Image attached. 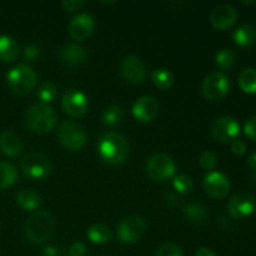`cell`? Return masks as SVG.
Listing matches in <instances>:
<instances>
[{"mask_svg":"<svg viewBox=\"0 0 256 256\" xmlns=\"http://www.w3.org/2000/svg\"><path fill=\"white\" fill-rule=\"evenodd\" d=\"M98 152L100 159L106 164L120 165L129 155V142L116 132H108L100 136L98 142Z\"/></svg>","mask_w":256,"mask_h":256,"instance_id":"obj_1","label":"cell"},{"mask_svg":"<svg viewBox=\"0 0 256 256\" xmlns=\"http://www.w3.org/2000/svg\"><path fill=\"white\" fill-rule=\"evenodd\" d=\"M55 226L56 222L49 212H36L25 222V236L34 244H42L54 235Z\"/></svg>","mask_w":256,"mask_h":256,"instance_id":"obj_2","label":"cell"},{"mask_svg":"<svg viewBox=\"0 0 256 256\" xmlns=\"http://www.w3.org/2000/svg\"><path fill=\"white\" fill-rule=\"evenodd\" d=\"M56 112L50 105L35 104L25 114L28 128L35 134H46L52 132L56 125Z\"/></svg>","mask_w":256,"mask_h":256,"instance_id":"obj_3","label":"cell"},{"mask_svg":"<svg viewBox=\"0 0 256 256\" xmlns=\"http://www.w3.org/2000/svg\"><path fill=\"white\" fill-rule=\"evenodd\" d=\"M36 72L28 65H16L6 74V82L14 94L24 96L32 92L36 86Z\"/></svg>","mask_w":256,"mask_h":256,"instance_id":"obj_4","label":"cell"},{"mask_svg":"<svg viewBox=\"0 0 256 256\" xmlns=\"http://www.w3.org/2000/svg\"><path fill=\"white\" fill-rule=\"evenodd\" d=\"M58 139L65 149L70 152H78L86 144L88 134L82 125L75 122H65L59 126Z\"/></svg>","mask_w":256,"mask_h":256,"instance_id":"obj_5","label":"cell"},{"mask_svg":"<svg viewBox=\"0 0 256 256\" xmlns=\"http://www.w3.org/2000/svg\"><path fill=\"white\" fill-rule=\"evenodd\" d=\"M20 168L28 178L34 180L44 179L52 172L49 158L40 152H28L20 162Z\"/></svg>","mask_w":256,"mask_h":256,"instance_id":"obj_6","label":"cell"},{"mask_svg":"<svg viewBox=\"0 0 256 256\" xmlns=\"http://www.w3.org/2000/svg\"><path fill=\"white\" fill-rule=\"evenodd\" d=\"M146 175L152 182H164V180L172 179L175 175V162L169 155L166 154H155L148 160Z\"/></svg>","mask_w":256,"mask_h":256,"instance_id":"obj_7","label":"cell"},{"mask_svg":"<svg viewBox=\"0 0 256 256\" xmlns=\"http://www.w3.org/2000/svg\"><path fill=\"white\" fill-rule=\"evenodd\" d=\"M145 230V220L138 215H130L124 218L118 225V238L124 244H135L144 236Z\"/></svg>","mask_w":256,"mask_h":256,"instance_id":"obj_8","label":"cell"},{"mask_svg":"<svg viewBox=\"0 0 256 256\" xmlns=\"http://www.w3.org/2000/svg\"><path fill=\"white\" fill-rule=\"evenodd\" d=\"M230 90V80L222 72H212L208 75L202 85V95L208 100L218 102L222 99Z\"/></svg>","mask_w":256,"mask_h":256,"instance_id":"obj_9","label":"cell"},{"mask_svg":"<svg viewBox=\"0 0 256 256\" xmlns=\"http://www.w3.org/2000/svg\"><path fill=\"white\" fill-rule=\"evenodd\" d=\"M62 106L68 115L72 118H82L86 114L89 102L86 95L78 89H69L62 94Z\"/></svg>","mask_w":256,"mask_h":256,"instance_id":"obj_10","label":"cell"},{"mask_svg":"<svg viewBox=\"0 0 256 256\" xmlns=\"http://www.w3.org/2000/svg\"><path fill=\"white\" fill-rule=\"evenodd\" d=\"M120 72L122 78L129 84H142L146 78V66L140 58L128 55L120 62Z\"/></svg>","mask_w":256,"mask_h":256,"instance_id":"obj_11","label":"cell"},{"mask_svg":"<svg viewBox=\"0 0 256 256\" xmlns=\"http://www.w3.org/2000/svg\"><path fill=\"white\" fill-rule=\"evenodd\" d=\"M256 210V199L250 192H239L230 199L228 212L234 219H244Z\"/></svg>","mask_w":256,"mask_h":256,"instance_id":"obj_12","label":"cell"},{"mask_svg":"<svg viewBox=\"0 0 256 256\" xmlns=\"http://www.w3.org/2000/svg\"><path fill=\"white\" fill-rule=\"evenodd\" d=\"M240 134V125L234 118L222 116L215 120L212 126V135L216 142H232Z\"/></svg>","mask_w":256,"mask_h":256,"instance_id":"obj_13","label":"cell"},{"mask_svg":"<svg viewBox=\"0 0 256 256\" xmlns=\"http://www.w3.org/2000/svg\"><path fill=\"white\" fill-rule=\"evenodd\" d=\"M204 190L210 198L222 199L230 192V182L222 172H209L204 178Z\"/></svg>","mask_w":256,"mask_h":256,"instance_id":"obj_14","label":"cell"},{"mask_svg":"<svg viewBox=\"0 0 256 256\" xmlns=\"http://www.w3.org/2000/svg\"><path fill=\"white\" fill-rule=\"evenodd\" d=\"M160 105L154 96L139 98L132 105V116L140 122H150L159 115Z\"/></svg>","mask_w":256,"mask_h":256,"instance_id":"obj_15","label":"cell"},{"mask_svg":"<svg viewBox=\"0 0 256 256\" xmlns=\"http://www.w3.org/2000/svg\"><path fill=\"white\" fill-rule=\"evenodd\" d=\"M238 20V12L232 5L220 4L212 9L210 14V22L216 30L230 29Z\"/></svg>","mask_w":256,"mask_h":256,"instance_id":"obj_16","label":"cell"},{"mask_svg":"<svg viewBox=\"0 0 256 256\" xmlns=\"http://www.w3.org/2000/svg\"><path fill=\"white\" fill-rule=\"evenodd\" d=\"M95 20L90 14H79L70 22L69 34L78 42H84L94 32Z\"/></svg>","mask_w":256,"mask_h":256,"instance_id":"obj_17","label":"cell"},{"mask_svg":"<svg viewBox=\"0 0 256 256\" xmlns=\"http://www.w3.org/2000/svg\"><path fill=\"white\" fill-rule=\"evenodd\" d=\"M60 62L69 68H76L84 64L86 60V52L78 44H69L62 46L58 52Z\"/></svg>","mask_w":256,"mask_h":256,"instance_id":"obj_18","label":"cell"},{"mask_svg":"<svg viewBox=\"0 0 256 256\" xmlns=\"http://www.w3.org/2000/svg\"><path fill=\"white\" fill-rule=\"evenodd\" d=\"M22 142L16 132L6 130L0 134V152L6 156L14 158L22 152Z\"/></svg>","mask_w":256,"mask_h":256,"instance_id":"obj_19","label":"cell"},{"mask_svg":"<svg viewBox=\"0 0 256 256\" xmlns=\"http://www.w3.org/2000/svg\"><path fill=\"white\" fill-rule=\"evenodd\" d=\"M15 202H16L18 206L22 208V210H26V212H32V210L38 209L42 204L40 195L30 189L20 190L15 196Z\"/></svg>","mask_w":256,"mask_h":256,"instance_id":"obj_20","label":"cell"},{"mask_svg":"<svg viewBox=\"0 0 256 256\" xmlns=\"http://www.w3.org/2000/svg\"><path fill=\"white\" fill-rule=\"evenodd\" d=\"M19 45L12 38L0 35V62H12L19 56Z\"/></svg>","mask_w":256,"mask_h":256,"instance_id":"obj_21","label":"cell"},{"mask_svg":"<svg viewBox=\"0 0 256 256\" xmlns=\"http://www.w3.org/2000/svg\"><path fill=\"white\" fill-rule=\"evenodd\" d=\"M232 38H234L235 44L239 45V46H252L256 42V29L252 25L244 24L235 30Z\"/></svg>","mask_w":256,"mask_h":256,"instance_id":"obj_22","label":"cell"},{"mask_svg":"<svg viewBox=\"0 0 256 256\" xmlns=\"http://www.w3.org/2000/svg\"><path fill=\"white\" fill-rule=\"evenodd\" d=\"M86 236L92 244H108L112 240V234L109 226L104 224H94L88 229Z\"/></svg>","mask_w":256,"mask_h":256,"instance_id":"obj_23","label":"cell"},{"mask_svg":"<svg viewBox=\"0 0 256 256\" xmlns=\"http://www.w3.org/2000/svg\"><path fill=\"white\" fill-rule=\"evenodd\" d=\"M18 180L16 168L6 162H0V189L12 186Z\"/></svg>","mask_w":256,"mask_h":256,"instance_id":"obj_24","label":"cell"},{"mask_svg":"<svg viewBox=\"0 0 256 256\" xmlns=\"http://www.w3.org/2000/svg\"><path fill=\"white\" fill-rule=\"evenodd\" d=\"M152 80L158 89L168 90L174 85L175 76L170 70L162 68V69H156L152 72Z\"/></svg>","mask_w":256,"mask_h":256,"instance_id":"obj_25","label":"cell"},{"mask_svg":"<svg viewBox=\"0 0 256 256\" xmlns=\"http://www.w3.org/2000/svg\"><path fill=\"white\" fill-rule=\"evenodd\" d=\"M184 215L189 222H195V224H200V222H202L206 219L208 212L204 205L192 202V204H188L184 208Z\"/></svg>","mask_w":256,"mask_h":256,"instance_id":"obj_26","label":"cell"},{"mask_svg":"<svg viewBox=\"0 0 256 256\" xmlns=\"http://www.w3.org/2000/svg\"><path fill=\"white\" fill-rule=\"evenodd\" d=\"M239 85L242 90L248 94L256 92V69L248 68L242 72L239 76Z\"/></svg>","mask_w":256,"mask_h":256,"instance_id":"obj_27","label":"cell"},{"mask_svg":"<svg viewBox=\"0 0 256 256\" xmlns=\"http://www.w3.org/2000/svg\"><path fill=\"white\" fill-rule=\"evenodd\" d=\"M122 118H124V110L118 105H110L102 114V122L106 126H116L122 122Z\"/></svg>","mask_w":256,"mask_h":256,"instance_id":"obj_28","label":"cell"},{"mask_svg":"<svg viewBox=\"0 0 256 256\" xmlns=\"http://www.w3.org/2000/svg\"><path fill=\"white\" fill-rule=\"evenodd\" d=\"M235 62H236V56H235L234 52L228 48L222 49L215 55V62L222 70H232L234 68Z\"/></svg>","mask_w":256,"mask_h":256,"instance_id":"obj_29","label":"cell"},{"mask_svg":"<svg viewBox=\"0 0 256 256\" xmlns=\"http://www.w3.org/2000/svg\"><path fill=\"white\" fill-rule=\"evenodd\" d=\"M58 94V86L52 82H45L38 89V96L42 100V104H48L52 102V100L56 98Z\"/></svg>","mask_w":256,"mask_h":256,"instance_id":"obj_30","label":"cell"},{"mask_svg":"<svg viewBox=\"0 0 256 256\" xmlns=\"http://www.w3.org/2000/svg\"><path fill=\"white\" fill-rule=\"evenodd\" d=\"M172 186H174V189L179 194L186 195L190 194L192 192V189H194V182H192V179L190 176L182 174L174 178V180H172Z\"/></svg>","mask_w":256,"mask_h":256,"instance_id":"obj_31","label":"cell"},{"mask_svg":"<svg viewBox=\"0 0 256 256\" xmlns=\"http://www.w3.org/2000/svg\"><path fill=\"white\" fill-rule=\"evenodd\" d=\"M156 256H184L182 248L174 242H164L156 250Z\"/></svg>","mask_w":256,"mask_h":256,"instance_id":"obj_32","label":"cell"},{"mask_svg":"<svg viewBox=\"0 0 256 256\" xmlns=\"http://www.w3.org/2000/svg\"><path fill=\"white\" fill-rule=\"evenodd\" d=\"M200 166L202 169L208 170V172H212L218 164V156L215 155V152H204L202 155H200Z\"/></svg>","mask_w":256,"mask_h":256,"instance_id":"obj_33","label":"cell"},{"mask_svg":"<svg viewBox=\"0 0 256 256\" xmlns=\"http://www.w3.org/2000/svg\"><path fill=\"white\" fill-rule=\"evenodd\" d=\"M40 55H42V49H40L39 45L30 44L28 46H25L24 59L26 62H35L36 59H39Z\"/></svg>","mask_w":256,"mask_h":256,"instance_id":"obj_34","label":"cell"},{"mask_svg":"<svg viewBox=\"0 0 256 256\" xmlns=\"http://www.w3.org/2000/svg\"><path fill=\"white\" fill-rule=\"evenodd\" d=\"M244 134L248 139L256 142V116H252L245 122Z\"/></svg>","mask_w":256,"mask_h":256,"instance_id":"obj_35","label":"cell"},{"mask_svg":"<svg viewBox=\"0 0 256 256\" xmlns=\"http://www.w3.org/2000/svg\"><path fill=\"white\" fill-rule=\"evenodd\" d=\"M85 5V2L82 0H64L62 2V6L64 8V10L66 12H78V10L82 9Z\"/></svg>","mask_w":256,"mask_h":256,"instance_id":"obj_36","label":"cell"},{"mask_svg":"<svg viewBox=\"0 0 256 256\" xmlns=\"http://www.w3.org/2000/svg\"><path fill=\"white\" fill-rule=\"evenodd\" d=\"M232 154L236 155V156H242V155H245V152H246V144H245L242 140L240 139H235L232 140Z\"/></svg>","mask_w":256,"mask_h":256,"instance_id":"obj_37","label":"cell"},{"mask_svg":"<svg viewBox=\"0 0 256 256\" xmlns=\"http://www.w3.org/2000/svg\"><path fill=\"white\" fill-rule=\"evenodd\" d=\"M86 255V246L82 242H75L70 246L69 256H85Z\"/></svg>","mask_w":256,"mask_h":256,"instance_id":"obj_38","label":"cell"},{"mask_svg":"<svg viewBox=\"0 0 256 256\" xmlns=\"http://www.w3.org/2000/svg\"><path fill=\"white\" fill-rule=\"evenodd\" d=\"M194 256H216V254L209 248H200L199 250H196Z\"/></svg>","mask_w":256,"mask_h":256,"instance_id":"obj_39","label":"cell"},{"mask_svg":"<svg viewBox=\"0 0 256 256\" xmlns=\"http://www.w3.org/2000/svg\"><path fill=\"white\" fill-rule=\"evenodd\" d=\"M59 254V250L55 246H46L42 249V256H56Z\"/></svg>","mask_w":256,"mask_h":256,"instance_id":"obj_40","label":"cell"},{"mask_svg":"<svg viewBox=\"0 0 256 256\" xmlns=\"http://www.w3.org/2000/svg\"><path fill=\"white\" fill-rule=\"evenodd\" d=\"M248 165L252 170L256 172V152H252V154L248 156Z\"/></svg>","mask_w":256,"mask_h":256,"instance_id":"obj_41","label":"cell"},{"mask_svg":"<svg viewBox=\"0 0 256 256\" xmlns=\"http://www.w3.org/2000/svg\"><path fill=\"white\" fill-rule=\"evenodd\" d=\"M250 182H252V186H254L255 189H256V172H254V174H252V176H250Z\"/></svg>","mask_w":256,"mask_h":256,"instance_id":"obj_42","label":"cell"},{"mask_svg":"<svg viewBox=\"0 0 256 256\" xmlns=\"http://www.w3.org/2000/svg\"><path fill=\"white\" fill-rule=\"evenodd\" d=\"M242 4H248V5H252V4H256V0H252V2H242Z\"/></svg>","mask_w":256,"mask_h":256,"instance_id":"obj_43","label":"cell"}]
</instances>
